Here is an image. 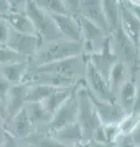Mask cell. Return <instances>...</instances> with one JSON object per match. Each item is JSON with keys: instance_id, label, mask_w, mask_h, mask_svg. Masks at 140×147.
I'll return each instance as SVG.
<instances>
[{"instance_id": "f1b7e54d", "label": "cell", "mask_w": 140, "mask_h": 147, "mask_svg": "<svg viewBox=\"0 0 140 147\" xmlns=\"http://www.w3.org/2000/svg\"><path fill=\"white\" fill-rule=\"evenodd\" d=\"M11 27L9 25L6 17H0V45H6Z\"/></svg>"}, {"instance_id": "ac0fdd59", "label": "cell", "mask_w": 140, "mask_h": 147, "mask_svg": "<svg viewBox=\"0 0 140 147\" xmlns=\"http://www.w3.org/2000/svg\"><path fill=\"white\" fill-rule=\"evenodd\" d=\"M30 61H20L7 64L0 67V74L10 82L11 85L22 84L25 81L27 74L30 71Z\"/></svg>"}, {"instance_id": "ab89813d", "label": "cell", "mask_w": 140, "mask_h": 147, "mask_svg": "<svg viewBox=\"0 0 140 147\" xmlns=\"http://www.w3.org/2000/svg\"><path fill=\"white\" fill-rule=\"evenodd\" d=\"M88 147H112L108 144H100V142H90Z\"/></svg>"}, {"instance_id": "2e32d148", "label": "cell", "mask_w": 140, "mask_h": 147, "mask_svg": "<svg viewBox=\"0 0 140 147\" xmlns=\"http://www.w3.org/2000/svg\"><path fill=\"white\" fill-rule=\"evenodd\" d=\"M135 100H137V86L134 79L130 77L117 93V103L125 114H130L134 112Z\"/></svg>"}, {"instance_id": "f35d334b", "label": "cell", "mask_w": 140, "mask_h": 147, "mask_svg": "<svg viewBox=\"0 0 140 147\" xmlns=\"http://www.w3.org/2000/svg\"><path fill=\"white\" fill-rule=\"evenodd\" d=\"M132 139L134 141V144L137 145V147H140V125L138 126V129L134 131V134L132 135Z\"/></svg>"}, {"instance_id": "484cf974", "label": "cell", "mask_w": 140, "mask_h": 147, "mask_svg": "<svg viewBox=\"0 0 140 147\" xmlns=\"http://www.w3.org/2000/svg\"><path fill=\"white\" fill-rule=\"evenodd\" d=\"M37 5L50 16L68 15L64 0H37Z\"/></svg>"}, {"instance_id": "836d02e7", "label": "cell", "mask_w": 140, "mask_h": 147, "mask_svg": "<svg viewBox=\"0 0 140 147\" xmlns=\"http://www.w3.org/2000/svg\"><path fill=\"white\" fill-rule=\"evenodd\" d=\"M122 4L140 21V0H127L122 1Z\"/></svg>"}, {"instance_id": "e575fe53", "label": "cell", "mask_w": 140, "mask_h": 147, "mask_svg": "<svg viewBox=\"0 0 140 147\" xmlns=\"http://www.w3.org/2000/svg\"><path fill=\"white\" fill-rule=\"evenodd\" d=\"M113 146L114 147H137L132 136H119Z\"/></svg>"}, {"instance_id": "7bdbcfd3", "label": "cell", "mask_w": 140, "mask_h": 147, "mask_svg": "<svg viewBox=\"0 0 140 147\" xmlns=\"http://www.w3.org/2000/svg\"><path fill=\"white\" fill-rule=\"evenodd\" d=\"M112 147H114V146H112Z\"/></svg>"}, {"instance_id": "8d00e7d4", "label": "cell", "mask_w": 140, "mask_h": 147, "mask_svg": "<svg viewBox=\"0 0 140 147\" xmlns=\"http://www.w3.org/2000/svg\"><path fill=\"white\" fill-rule=\"evenodd\" d=\"M6 136V129H5V121L3 119H0V147H3L4 140Z\"/></svg>"}, {"instance_id": "f546056e", "label": "cell", "mask_w": 140, "mask_h": 147, "mask_svg": "<svg viewBox=\"0 0 140 147\" xmlns=\"http://www.w3.org/2000/svg\"><path fill=\"white\" fill-rule=\"evenodd\" d=\"M27 0H9V10L10 13H26Z\"/></svg>"}, {"instance_id": "4fadbf2b", "label": "cell", "mask_w": 140, "mask_h": 147, "mask_svg": "<svg viewBox=\"0 0 140 147\" xmlns=\"http://www.w3.org/2000/svg\"><path fill=\"white\" fill-rule=\"evenodd\" d=\"M52 17L60 36L64 39L70 40V42L82 43L81 27L79 25V21L76 18H74L69 15H59V16H52Z\"/></svg>"}, {"instance_id": "cb8c5ba5", "label": "cell", "mask_w": 140, "mask_h": 147, "mask_svg": "<svg viewBox=\"0 0 140 147\" xmlns=\"http://www.w3.org/2000/svg\"><path fill=\"white\" fill-rule=\"evenodd\" d=\"M25 141L30 147H67L55 140L52 135H48L46 132H33Z\"/></svg>"}, {"instance_id": "7a4b0ae2", "label": "cell", "mask_w": 140, "mask_h": 147, "mask_svg": "<svg viewBox=\"0 0 140 147\" xmlns=\"http://www.w3.org/2000/svg\"><path fill=\"white\" fill-rule=\"evenodd\" d=\"M76 99H77V124L80 125L84 135V144H90L95 131L102 124L100 118L96 113V109L92 104L90 93L85 86V81L79 85L76 90Z\"/></svg>"}, {"instance_id": "d6a6232c", "label": "cell", "mask_w": 140, "mask_h": 147, "mask_svg": "<svg viewBox=\"0 0 140 147\" xmlns=\"http://www.w3.org/2000/svg\"><path fill=\"white\" fill-rule=\"evenodd\" d=\"M132 77L135 81V86H137V100H135V107H134V113L140 114V69L135 71Z\"/></svg>"}, {"instance_id": "1f68e13d", "label": "cell", "mask_w": 140, "mask_h": 147, "mask_svg": "<svg viewBox=\"0 0 140 147\" xmlns=\"http://www.w3.org/2000/svg\"><path fill=\"white\" fill-rule=\"evenodd\" d=\"M11 86L12 85L10 84V82H9L5 77L0 74V99L4 100L5 103L7 100V96H9V92H10Z\"/></svg>"}, {"instance_id": "4dcf8cb0", "label": "cell", "mask_w": 140, "mask_h": 147, "mask_svg": "<svg viewBox=\"0 0 140 147\" xmlns=\"http://www.w3.org/2000/svg\"><path fill=\"white\" fill-rule=\"evenodd\" d=\"M3 147H30V146L25 140H18V139H16V137H14V136H11L10 134L6 132Z\"/></svg>"}, {"instance_id": "8fae6325", "label": "cell", "mask_w": 140, "mask_h": 147, "mask_svg": "<svg viewBox=\"0 0 140 147\" xmlns=\"http://www.w3.org/2000/svg\"><path fill=\"white\" fill-rule=\"evenodd\" d=\"M81 16L92 22L100 30H102L107 36L111 34L108 24L106 21L102 1L99 0H81Z\"/></svg>"}, {"instance_id": "277c9868", "label": "cell", "mask_w": 140, "mask_h": 147, "mask_svg": "<svg viewBox=\"0 0 140 147\" xmlns=\"http://www.w3.org/2000/svg\"><path fill=\"white\" fill-rule=\"evenodd\" d=\"M26 15L32 21L36 30V34L39 37L42 43L53 42V40L63 38L54 24L53 17L42 10L35 0H27Z\"/></svg>"}, {"instance_id": "603a6c76", "label": "cell", "mask_w": 140, "mask_h": 147, "mask_svg": "<svg viewBox=\"0 0 140 147\" xmlns=\"http://www.w3.org/2000/svg\"><path fill=\"white\" fill-rule=\"evenodd\" d=\"M57 90L58 88H55V87L46 86V85L31 84L29 88V93H27V103H42Z\"/></svg>"}, {"instance_id": "b9f144b4", "label": "cell", "mask_w": 140, "mask_h": 147, "mask_svg": "<svg viewBox=\"0 0 140 147\" xmlns=\"http://www.w3.org/2000/svg\"><path fill=\"white\" fill-rule=\"evenodd\" d=\"M138 54H139V63H140V40L138 43Z\"/></svg>"}, {"instance_id": "6da1fadb", "label": "cell", "mask_w": 140, "mask_h": 147, "mask_svg": "<svg viewBox=\"0 0 140 147\" xmlns=\"http://www.w3.org/2000/svg\"><path fill=\"white\" fill-rule=\"evenodd\" d=\"M84 55L82 43L70 42L67 39H57L53 42L42 43L36 55L30 60V70H36L47 64H52L63 59Z\"/></svg>"}, {"instance_id": "5b68a950", "label": "cell", "mask_w": 140, "mask_h": 147, "mask_svg": "<svg viewBox=\"0 0 140 147\" xmlns=\"http://www.w3.org/2000/svg\"><path fill=\"white\" fill-rule=\"evenodd\" d=\"M109 39L112 50L116 54L117 59L125 64L133 75L138 69H140L138 47L124 34V32L120 28L112 32L109 34Z\"/></svg>"}, {"instance_id": "d6986e66", "label": "cell", "mask_w": 140, "mask_h": 147, "mask_svg": "<svg viewBox=\"0 0 140 147\" xmlns=\"http://www.w3.org/2000/svg\"><path fill=\"white\" fill-rule=\"evenodd\" d=\"M130 77H132V72H130L129 67L125 65V64H123L122 61L118 60L113 65V67H112L109 76H108V84H109L112 92L117 96L119 88L130 79Z\"/></svg>"}, {"instance_id": "7402d4cb", "label": "cell", "mask_w": 140, "mask_h": 147, "mask_svg": "<svg viewBox=\"0 0 140 147\" xmlns=\"http://www.w3.org/2000/svg\"><path fill=\"white\" fill-rule=\"evenodd\" d=\"M6 20L12 31L22 34H36L35 26L26 13H11L6 17Z\"/></svg>"}, {"instance_id": "d590c367", "label": "cell", "mask_w": 140, "mask_h": 147, "mask_svg": "<svg viewBox=\"0 0 140 147\" xmlns=\"http://www.w3.org/2000/svg\"><path fill=\"white\" fill-rule=\"evenodd\" d=\"M9 13V0H0V17H7Z\"/></svg>"}, {"instance_id": "8992f818", "label": "cell", "mask_w": 140, "mask_h": 147, "mask_svg": "<svg viewBox=\"0 0 140 147\" xmlns=\"http://www.w3.org/2000/svg\"><path fill=\"white\" fill-rule=\"evenodd\" d=\"M85 86L93 97L105 102H117V96L112 92L108 81L96 70L90 59L87 60L85 70Z\"/></svg>"}, {"instance_id": "52a82bcc", "label": "cell", "mask_w": 140, "mask_h": 147, "mask_svg": "<svg viewBox=\"0 0 140 147\" xmlns=\"http://www.w3.org/2000/svg\"><path fill=\"white\" fill-rule=\"evenodd\" d=\"M79 85H77V87H79ZM77 87L75 88V91H74V93L71 94V97H70L67 102H65L62 107L54 113V115L52 117V120H50L48 126H47L46 134L53 135L54 132H57L58 130H60V129H63L65 126L70 125V124H74V123L77 121V112H79L77 99H76Z\"/></svg>"}, {"instance_id": "9a60e30c", "label": "cell", "mask_w": 140, "mask_h": 147, "mask_svg": "<svg viewBox=\"0 0 140 147\" xmlns=\"http://www.w3.org/2000/svg\"><path fill=\"white\" fill-rule=\"evenodd\" d=\"M26 110L33 125V132H46L52 115L44 109L42 103H27Z\"/></svg>"}, {"instance_id": "ba28073f", "label": "cell", "mask_w": 140, "mask_h": 147, "mask_svg": "<svg viewBox=\"0 0 140 147\" xmlns=\"http://www.w3.org/2000/svg\"><path fill=\"white\" fill-rule=\"evenodd\" d=\"M42 44V40L36 34H22L18 32L12 31L9 34V39L6 42V47L12 49L14 52L22 55L27 59H31L35 57L36 53Z\"/></svg>"}, {"instance_id": "d4e9b609", "label": "cell", "mask_w": 140, "mask_h": 147, "mask_svg": "<svg viewBox=\"0 0 140 147\" xmlns=\"http://www.w3.org/2000/svg\"><path fill=\"white\" fill-rule=\"evenodd\" d=\"M139 125H140V114L134 112L130 114H125L124 118L118 124L119 136H132Z\"/></svg>"}, {"instance_id": "5bb4252c", "label": "cell", "mask_w": 140, "mask_h": 147, "mask_svg": "<svg viewBox=\"0 0 140 147\" xmlns=\"http://www.w3.org/2000/svg\"><path fill=\"white\" fill-rule=\"evenodd\" d=\"M120 30L138 47L140 40V21L120 1Z\"/></svg>"}, {"instance_id": "30bf717a", "label": "cell", "mask_w": 140, "mask_h": 147, "mask_svg": "<svg viewBox=\"0 0 140 147\" xmlns=\"http://www.w3.org/2000/svg\"><path fill=\"white\" fill-rule=\"evenodd\" d=\"M6 132L18 140H26L33 134V125L31 123L26 107L18 112L15 117L5 121Z\"/></svg>"}, {"instance_id": "9c48e42d", "label": "cell", "mask_w": 140, "mask_h": 147, "mask_svg": "<svg viewBox=\"0 0 140 147\" xmlns=\"http://www.w3.org/2000/svg\"><path fill=\"white\" fill-rule=\"evenodd\" d=\"M90 97L102 125H118L119 121L124 118L125 113L117 102H105L93 97L91 93Z\"/></svg>"}, {"instance_id": "e0dca14e", "label": "cell", "mask_w": 140, "mask_h": 147, "mask_svg": "<svg viewBox=\"0 0 140 147\" xmlns=\"http://www.w3.org/2000/svg\"><path fill=\"white\" fill-rule=\"evenodd\" d=\"M52 136L67 147H73V146L84 144L82 130L77 123L70 124V125L60 129L57 132H54Z\"/></svg>"}, {"instance_id": "7c38bea8", "label": "cell", "mask_w": 140, "mask_h": 147, "mask_svg": "<svg viewBox=\"0 0 140 147\" xmlns=\"http://www.w3.org/2000/svg\"><path fill=\"white\" fill-rule=\"evenodd\" d=\"M29 88H30V85L26 84V82L11 86L10 92H9V96H7V100H6V108H7L6 120L15 117L18 112H21L26 107Z\"/></svg>"}, {"instance_id": "ee69618b", "label": "cell", "mask_w": 140, "mask_h": 147, "mask_svg": "<svg viewBox=\"0 0 140 147\" xmlns=\"http://www.w3.org/2000/svg\"><path fill=\"white\" fill-rule=\"evenodd\" d=\"M0 67H1V66H0Z\"/></svg>"}, {"instance_id": "3957f363", "label": "cell", "mask_w": 140, "mask_h": 147, "mask_svg": "<svg viewBox=\"0 0 140 147\" xmlns=\"http://www.w3.org/2000/svg\"><path fill=\"white\" fill-rule=\"evenodd\" d=\"M87 60H88L87 55H79V57H73L52 64H47L44 66H41L36 69V70H30V71L54 74V75L65 77V79L73 80L75 82H80L85 80V70H86Z\"/></svg>"}, {"instance_id": "74e56055", "label": "cell", "mask_w": 140, "mask_h": 147, "mask_svg": "<svg viewBox=\"0 0 140 147\" xmlns=\"http://www.w3.org/2000/svg\"><path fill=\"white\" fill-rule=\"evenodd\" d=\"M0 119H3L4 121H6L7 119V108H6V103L4 100L0 99Z\"/></svg>"}, {"instance_id": "ffe728a7", "label": "cell", "mask_w": 140, "mask_h": 147, "mask_svg": "<svg viewBox=\"0 0 140 147\" xmlns=\"http://www.w3.org/2000/svg\"><path fill=\"white\" fill-rule=\"evenodd\" d=\"M79 84H80V82H79ZM77 85L75 87H73V88H58L57 91H54L48 98L42 102V105H43L44 109L53 117L54 113L71 97V94L74 93V91H75Z\"/></svg>"}, {"instance_id": "44dd1931", "label": "cell", "mask_w": 140, "mask_h": 147, "mask_svg": "<svg viewBox=\"0 0 140 147\" xmlns=\"http://www.w3.org/2000/svg\"><path fill=\"white\" fill-rule=\"evenodd\" d=\"M102 9H103V13L107 24H108L111 33L120 28V1L103 0L102 1Z\"/></svg>"}, {"instance_id": "60d3db41", "label": "cell", "mask_w": 140, "mask_h": 147, "mask_svg": "<svg viewBox=\"0 0 140 147\" xmlns=\"http://www.w3.org/2000/svg\"><path fill=\"white\" fill-rule=\"evenodd\" d=\"M73 147H88V144H80V145H76V146H73Z\"/></svg>"}, {"instance_id": "83f0119b", "label": "cell", "mask_w": 140, "mask_h": 147, "mask_svg": "<svg viewBox=\"0 0 140 147\" xmlns=\"http://www.w3.org/2000/svg\"><path fill=\"white\" fill-rule=\"evenodd\" d=\"M65 7H67V13L74 18L81 16V1L80 0H64Z\"/></svg>"}, {"instance_id": "4316f807", "label": "cell", "mask_w": 140, "mask_h": 147, "mask_svg": "<svg viewBox=\"0 0 140 147\" xmlns=\"http://www.w3.org/2000/svg\"><path fill=\"white\" fill-rule=\"evenodd\" d=\"M20 61H30V59L17 54L12 49L6 47V45H0V66L12 63H20Z\"/></svg>"}]
</instances>
